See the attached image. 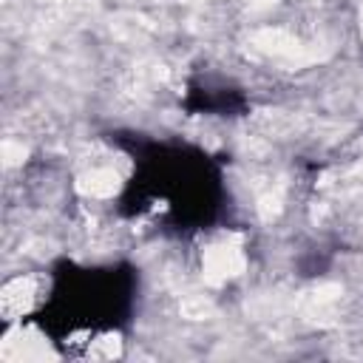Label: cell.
Instances as JSON below:
<instances>
[{"instance_id":"cell-2","label":"cell","mask_w":363,"mask_h":363,"mask_svg":"<svg viewBox=\"0 0 363 363\" xmlns=\"http://www.w3.org/2000/svg\"><path fill=\"white\" fill-rule=\"evenodd\" d=\"M116 187H119V176L111 167H91L79 179V190L85 196H94V199H105V196L116 193Z\"/></svg>"},{"instance_id":"cell-1","label":"cell","mask_w":363,"mask_h":363,"mask_svg":"<svg viewBox=\"0 0 363 363\" xmlns=\"http://www.w3.org/2000/svg\"><path fill=\"white\" fill-rule=\"evenodd\" d=\"M31 295H34V284L28 278H14L3 286V315L6 320H17L23 318V312H28L31 306Z\"/></svg>"}]
</instances>
